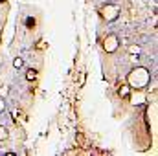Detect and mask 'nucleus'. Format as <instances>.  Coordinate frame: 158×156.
I'll return each mask as SVG.
<instances>
[{
    "mask_svg": "<svg viewBox=\"0 0 158 156\" xmlns=\"http://www.w3.org/2000/svg\"><path fill=\"white\" fill-rule=\"evenodd\" d=\"M129 84L132 86V88H136V90H142V88H145L147 84H149V81H151V76H149V72L145 70V68H134L131 74H129Z\"/></svg>",
    "mask_w": 158,
    "mask_h": 156,
    "instance_id": "1",
    "label": "nucleus"
},
{
    "mask_svg": "<svg viewBox=\"0 0 158 156\" xmlns=\"http://www.w3.org/2000/svg\"><path fill=\"white\" fill-rule=\"evenodd\" d=\"M118 44L119 42H118V37H116V35H109L107 39L103 40V48H105L109 53L116 51V50H118Z\"/></svg>",
    "mask_w": 158,
    "mask_h": 156,
    "instance_id": "2",
    "label": "nucleus"
},
{
    "mask_svg": "<svg viewBox=\"0 0 158 156\" xmlns=\"http://www.w3.org/2000/svg\"><path fill=\"white\" fill-rule=\"evenodd\" d=\"M101 15H103V18H107V20H114V18L118 17V7H116V6H105V7L101 9Z\"/></svg>",
    "mask_w": 158,
    "mask_h": 156,
    "instance_id": "3",
    "label": "nucleus"
},
{
    "mask_svg": "<svg viewBox=\"0 0 158 156\" xmlns=\"http://www.w3.org/2000/svg\"><path fill=\"white\" fill-rule=\"evenodd\" d=\"M6 138H7V130H6V127H0V142Z\"/></svg>",
    "mask_w": 158,
    "mask_h": 156,
    "instance_id": "4",
    "label": "nucleus"
},
{
    "mask_svg": "<svg viewBox=\"0 0 158 156\" xmlns=\"http://www.w3.org/2000/svg\"><path fill=\"white\" fill-rule=\"evenodd\" d=\"M26 77L30 79V81H31V79H35V77H37V72H35V70H28V74H26Z\"/></svg>",
    "mask_w": 158,
    "mask_h": 156,
    "instance_id": "5",
    "label": "nucleus"
},
{
    "mask_svg": "<svg viewBox=\"0 0 158 156\" xmlns=\"http://www.w3.org/2000/svg\"><path fill=\"white\" fill-rule=\"evenodd\" d=\"M13 64H15L17 68H20V66H22V59H15V63H13Z\"/></svg>",
    "mask_w": 158,
    "mask_h": 156,
    "instance_id": "6",
    "label": "nucleus"
},
{
    "mask_svg": "<svg viewBox=\"0 0 158 156\" xmlns=\"http://www.w3.org/2000/svg\"><path fill=\"white\" fill-rule=\"evenodd\" d=\"M119 94H121V96H129V88H125V86H123V88L119 90Z\"/></svg>",
    "mask_w": 158,
    "mask_h": 156,
    "instance_id": "7",
    "label": "nucleus"
},
{
    "mask_svg": "<svg viewBox=\"0 0 158 156\" xmlns=\"http://www.w3.org/2000/svg\"><path fill=\"white\" fill-rule=\"evenodd\" d=\"M4 110V99H0V112Z\"/></svg>",
    "mask_w": 158,
    "mask_h": 156,
    "instance_id": "8",
    "label": "nucleus"
},
{
    "mask_svg": "<svg viewBox=\"0 0 158 156\" xmlns=\"http://www.w3.org/2000/svg\"><path fill=\"white\" fill-rule=\"evenodd\" d=\"M0 2H4V0H0Z\"/></svg>",
    "mask_w": 158,
    "mask_h": 156,
    "instance_id": "9",
    "label": "nucleus"
}]
</instances>
